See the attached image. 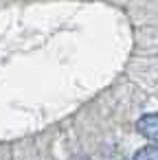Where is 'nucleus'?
<instances>
[{
    "instance_id": "f03ea898",
    "label": "nucleus",
    "mask_w": 158,
    "mask_h": 160,
    "mask_svg": "<svg viewBox=\"0 0 158 160\" xmlns=\"http://www.w3.org/2000/svg\"><path fill=\"white\" fill-rule=\"evenodd\" d=\"M134 160H158V145L140 147V149L134 153Z\"/></svg>"
},
{
    "instance_id": "f257e3e1",
    "label": "nucleus",
    "mask_w": 158,
    "mask_h": 160,
    "mask_svg": "<svg viewBox=\"0 0 158 160\" xmlns=\"http://www.w3.org/2000/svg\"><path fill=\"white\" fill-rule=\"evenodd\" d=\"M136 129H138V134H143L147 140H151L154 145H158V112L143 114V116L136 121Z\"/></svg>"
}]
</instances>
